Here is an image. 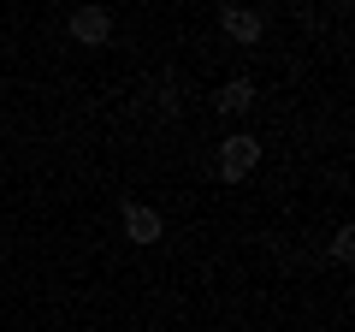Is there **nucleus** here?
Returning <instances> with one entry per match:
<instances>
[{"label":"nucleus","mask_w":355,"mask_h":332,"mask_svg":"<svg viewBox=\"0 0 355 332\" xmlns=\"http://www.w3.org/2000/svg\"><path fill=\"white\" fill-rule=\"evenodd\" d=\"M254 160H261V142L254 137H225L219 142V179H243V172H254Z\"/></svg>","instance_id":"1"},{"label":"nucleus","mask_w":355,"mask_h":332,"mask_svg":"<svg viewBox=\"0 0 355 332\" xmlns=\"http://www.w3.org/2000/svg\"><path fill=\"white\" fill-rule=\"evenodd\" d=\"M107 30H113V18H107L101 6H83V13H71V36L83 42V48H101Z\"/></svg>","instance_id":"2"},{"label":"nucleus","mask_w":355,"mask_h":332,"mask_svg":"<svg viewBox=\"0 0 355 332\" xmlns=\"http://www.w3.org/2000/svg\"><path fill=\"white\" fill-rule=\"evenodd\" d=\"M125 231H130V243H160V214L154 208H142V202H125Z\"/></svg>","instance_id":"3"},{"label":"nucleus","mask_w":355,"mask_h":332,"mask_svg":"<svg viewBox=\"0 0 355 332\" xmlns=\"http://www.w3.org/2000/svg\"><path fill=\"white\" fill-rule=\"evenodd\" d=\"M219 24H225V36H237V42H261L266 18L249 13V6H225V13H219Z\"/></svg>","instance_id":"4"},{"label":"nucleus","mask_w":355,"mask_h":332,"mask_svg":"<svg viewBox=\"0 0 355 332\" xmlns=\"http://www.w3.org/2000/svg\"><path fill=\"white\" fill-rule=\"evenodd\" d=\"M243 107H254V90L237 77V83H225V90H219V113H243Z\"/></svg>","instance_id":"5"},{"label":"nucleus","mask_w":355,"mask_h":332,"mask_svg":"<svg viewBox=\"0 0 355 332\" xmlns=\"http://www.w3.org/2000/svg\"><path fill=\"white\" fill-rule=\"evenodd\" d=\"M349 256H355V231H349V226H343V231H338V238H331V261H349Z\"/></svg>","instance_id":"6"}]
</instances>
